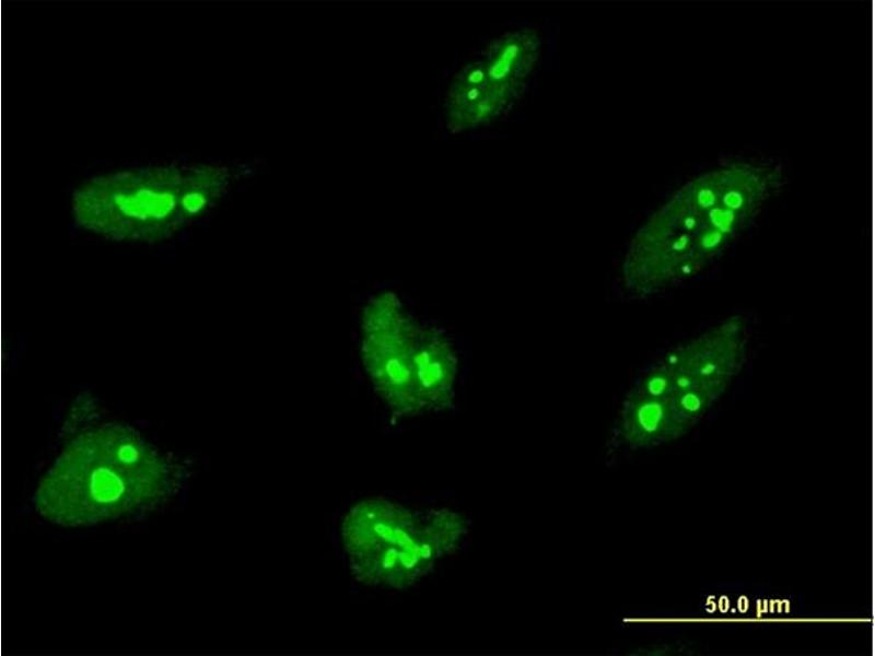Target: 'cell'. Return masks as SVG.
Wrapping results in <instances>:
<instances>
[{
    "label": "cell",
    "mask_w": 875,
    "mask_h": 656,
    "mask_svg": "<svg viewBox=\"0 0 875 656\" xmlns=\"http://www.w3.org/2000/svg\"><path fill=\"white\" fill-rule=\"evenodd\" d=\"M228 177L224 167L177 161L95 176L73 191V219L113 241L161 242L205 213Z\"/></svg>",
    "instance_id": "cell-2"
},
{
    "label": "cell",
    "mask_w": 875,
    "mask_h": 656,
    "mask_svg": "<svg viewBox=\"0 0 875 656\" xmlns=\"http://www.w3.org/2000/svg\"><path fill=\"white\" fill-rule=\"evenodd\" d=\"M535 39L515 34L497 43L487 56L469 65L450 92V118L460 126L479 124L499 113L530 70Z\"/></svg>",
    "instance_id": "cell-5"
},
{
    "label": "cell",
    "mask_w": 875,
    "mask_h": 656,
    "mask_svg": "<svg viewBox=\"0 0 875 656\" xmlns=\"http://www.w3.org/2000/svg\"><path fill=\"white\" fill-rule=\"evenodd\" d=\"M463 532L448 511H418L385 497L355 504L341 524V540L352 574L380 587L406 588L448 552Z\"/></svg>",
    "instance_id": "cell-3"
},
{
    "label": "cell",
    "mask_w": 875,
    "mask_h": 656,
    "mask_svg": "<svg viewBox=\"0 0 875 656\" xmlns=\"http://www.w3.org/2000/svg\"><path fill=\"white\" fill-rule=\"evenodd\" d=\"M427 330L393 293L375 296L364 308L363 362L378 395L397 414L423 412L418 378Z\"/></svg>",
    "instance_id": "cell-4"
},
{
    "label": "cell",
    "mask_w": 875,
    "mask_h": 656,
    "mask_svg": "<svg viewBox=\"0 0 875 656\" xmlns=\"http://www.w3.org/2000/svg\"><path fill=\"white\" fill-rule=\"evenodd\" d=\"M185 478L182 467L136 430L104 422L70 441L42 479L34 502L52 523L90 526L156 509Z\"/></svg>",
    "instance_id": "cell-1"
}]
</instances>
